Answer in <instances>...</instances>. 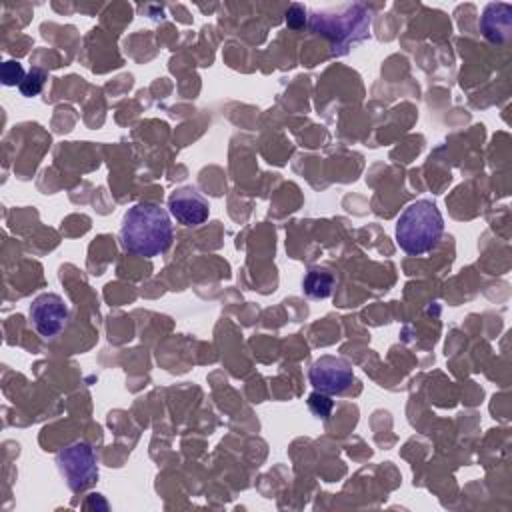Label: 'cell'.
<instances>
[{"label": "cell", "instance_id": "cell-1", "mask_svg": "<svg viewBox=\"0 0 512 512\" xmlns=\"http://www.w3.org/2000/svg\"><path fill=\"white\" fill-rule=\"evenodd\" d=\"M120 244L126 252L152 258L172 244V222L164 208L154 202H140L128 208L120 226Z\"/></svg>", "mask_w": 512, "mask_h": 512}, {"label": "cell", "instance_id": "cell-2", "mask_svg": "<svg viewBox=\"0 0 512 512\" xmlns=\"http://www.w3.org/2000/svg\"><path fill=\"white\" fill-rule=\"evenodd\" d=\"M444 232V218L432 200H416L396 220V242L412 256L430 252Z\"/></svg>", "mask_w": 512, "mask_h": 512}, {"label": "cell", "instance_id": "cell-3", "mask_svg": "<svg viewBox=\"0 0 512 512\" xmlns=\"http://www.w3.org/2000/svg\"><path fill=\"white\" fill-rule=\"evenodd\" d=\"M56 464L72 492H84L98 480L96 456L86 442H74L60 450Z\"/></svg>", "mask_w": 512, "mask_h": 512}, {"label": "cell", "instance_id": "cell-4", "mask_svg": "<svg viewBox=\"0 0 512 512\" xmlns=\"http://www.w3.org/2000/svg\"><path fill=\"white\" fill-rule=\"evenodd\" d=\"M308 378L318 392L328 396H338L352 386L354 372L344 358L322 356L310 366Z\"/></svg>", "mask_w": 512, "mask_h": 512}, {"label": "cell", "instance_id": "cell-5", "mask_svg": "<svg viewBox=\"0 0 512 512\" xmlns=\"http://www.w3.org/2000/svg\"><path fill=\"white\" fill-rule=\"evenodd\" d=\"M28 314H30L34 330L44 338H52V336L60 334L62 328L66 326L68 306L62 300V296H58L54 292H44L34 298Z\"/></svg>", "mask_w": 512, "mask_h": 512}, {"label": "cell", "instance_id": "cell-6", "mask_svg": "<svg viewBox=\"0 0 512 512\" xmlns=\"http://www.w3.org/2000/svg\"><path fill=\"white\" fill-rule=\"evenodd\" d=\"M312 30L328 38H332L338 44H348L362 40L368 32L370 18L366 16H314L310 22Z\"/></svg>", "mask_w": 512, "mask_h": 512}, {"label": "cell", "instance_id": "cell-7", "mask_svg": "<svg viewBox=\"0 0 512 512\" xmlns=\"http://www.w3.org/2000/svg\"><path fill=\"white\" fill-rule=\"evenodd\" d=\"M172 216L184 226H198L208 218V200L192 186H182L168 196Z\"/></svg>", "mask_w": 512, "mask_h": 512}, {"label": "cell", "instance_id": "cell-8", "mask_svg": "<svg viewBox=\"0 0 512 512\" xmlns=\"http://www.w3.org/2000/svg\"><path fill=\"white\" fill-rule=\"evenodd\" d=\"M302 288H304V294L310 298H316V300L328 298L334 288V276L326 268H316V266L308 268L302 280Z\"/></svg>", "mask_w": 512, "mask_h": 512}, {"label": "cell", "instance_id": "cell-9", "mask_svg": "<svg viewBox=\"0 0 512 512\" xmlns=\"http://www.w3.org/2000/svg\"><path fill=\"white\" fill-rule=\"evenodd\" d=\"M44 80H46V72L40 70V68H32V70L26 74V78L20 82L18 88H20V92H22L24 96H36V94L42 90Z\"/></svg>", "mask_w": 512, "mask_h": 512}, {"label": "cell", "instance_id": "cell-10", "mask_svg": "<svg viewBox=\"0 0 512 512\" xmlns=\"http://www.w3.org/2000/svg\"><path fill=\"white\" fill-rule=\"evenodd\" d=\"M308 406H310V410H312L316 416L328 418L330 412H332V408H334V402L330 400L328 394H322V392L316 390V392H312V394L308 396Z\"/></svg>", "mask_w": 512, "mask_h": 512}, {"label": "cell", "instance_id": "cell-11", "mask_svg": "<svg viewBox=\"0 0 512 512\" xmlns=\"http://www.w3.org/2000/svg\"><path fill=\"white\" fill-rule=\"evenodd\" d=\"M26 78V74H24V70H22V64H18V62H12V60H8V62H4L2 64V82L6 84V86H20V82Z\"/></svg>", "mask_w": 512, "mask_h": 512}, {"label": "cell", "instance_id": "cell-12", "mask_svg": "<svg viewBox=\"0 0 512 512\" xmlns=\"http://www.w3.org/2000/svg\"><path fill=\"white\" fill-rule=\"evenodd\" d=\"M304 8L300 6V4H294V6H290V10H288V16H286V20H288V26H292V28H298V26H302L304 24Z\"/></svg>", "mask_w": 512, "mask_h": 512}]
</instances>
